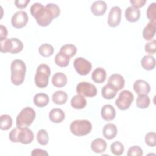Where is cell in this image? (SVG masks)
I'll use <instances>...</instances> for the list:
<instances>
[{
	"label": "cell",
	"instance_id": "cell-1",
	"mask_svg": "<svg viewBox=\"0 0 156 156\" xmlns=\"http://www.w3.org/2000/svg\"><path fill=\"white\" fill-rule=\"evenodd\" d=\"M30 13L37 21L39 26L46 27L50 24L53 19L54 15L51 11L46 7L43 6L41 3L36 2L30 7Z\"/></svg>",
	"mask_w": 156,
	"mask_h": 156
},
{
	"label": "cell",
	"instance_id": "cell-2",
	"mask_svg": "<svg viewBox=\"0 0 156 156\" xmlns=\"http://www.w3.org/2000/svg\"><path fill=\"white\" fill-rule=\"evenodd\" d=\"M32 131L27 127H16L10 131L9 135V140L13 143H21L27 144L31 143L34 140Z\"/></svg>",
	"mask_w": 156,
	"mask_h": 156
},
{
	"label": "cell",
	"instance_id": "cell-3",
	"mask_svg": "<svg viewBox=\"0 0 156 156\" xmlns=\"http://www.w3.org/2000/svg\"><path fill=\"white\" fill-rule=\"evenodd\" d=\"M11 81L15 85H20L24 80L26 67L24 62L20 59L14 60L10 66Z\"/></svg>",
	"mask_w": 156,
	"mask_h": 156
},
{
	"label": "cell",
	"instance_id": "cell-4",
	"mask_svg": "<svg viewBox=\"0 0 156 156\" xmlns=\"http://www.w3.org/2000/svg\"><path fill=\"white\" fill-rule=\"evenodd\" d=\"M35 118V110L29 107H24L21 110L16 117V127L21 128L27 127L32 123Z\"/></svg>",
	"mask_w": 156,
	"mask_h": 156
},
{
	"label": "cell",
	"instance_id": "cell-5",
	"mask_svg": "<svg viewBox=\"0 0 156 156\" xmlns=\"http://www.w3.org/2000/svg\"><path fill=\"white\" fill-rule=\"evenodd\" d=\"M51 75L49 66L46 64H40L37 69L35 76V85L40 88H45L48 86L49 77Z\"/></svg>",
	"mask_w": 156,
	"mask_h": 156
},
{
	"label": "cell",
	"instance_id": "cell-6",
	"mask_svg": "<svg viewBox=\"0 0 156 156\" xmlns=\"http://www.w3.org/2000/svg\"><path fill=\"white\" fill-rule=\"evenodd\" d=\"M91 123L86 119H79L73 121L70 124V130L76 136L86 135L91 132Z\"/></svg>",
	"mask_w": 156,
	"mask_h": 156
},
{
	"label": "cell",
	"instance_id": "cell-7",
	"mask_svg": "<svg viewBox=\"0 0 156 156\" xmlns=\"http://www.w3.org/2000/svg\"><path fill=\"white\" fill-rule=\"evenodd\" d=\"M133 99L134 96L132 92L129 90H123L116 99L115 104L119 109L125 110L130 107Z\"/></svg>",
	"mask_w": 156,
	"mask_h": 156
},
{
	"label": "cell",
	"instance_id": "cell-8",
	"mask_svg": "<svg viewBox=\"0 0 156 156\" xmlns=\"http://www.w3.org/2000/svg\"><path fill=\"white\" fill-rule=\"evenodd\" d=\"M74 67L76 72L81 75L85 76L91 70V63L83 57H77L74 60Z\"/></svg>",
	"mask_w": 156,
	"mask_h": 156
},
{
	"label": "cell",
	"instance_id": "cell-9",
	"mask_svg": "<svg viewBox=\"0 0 156 156\" xmlns=\"http://www.w3.org/2000/svg\"><path fill=\"white\" fill-rule=\"evenodd\" d=\"M76 91L78 94L87 97H93L97 94L96 87L92 83L87 82H81L76 86Z\"/></svg>",
	"mask_w": 156,
	"mask_h": 156
},
{
	"label": "cell",
	"instance_id": "cell-10",
	"mask_svg": "<svg viewBox=\"0 0 156 156\" xmlns=\"http://www.w3.org/2000/svg\"><path fill=\"white\" fill-rule=\"evenodd\" d=\"M28 20V15L26 12L23 10L18 11L12 17L11 23L15 28L20 29L27 24Z\"/></svg>",
	"mask_w": 156,
	"mask_h": 156
},
{
	"label": "cell",
	"instance_id": "cell-11",
	"mask_svg": "<svg viewBox=\"0 0 156 156\" xmlns=\"http://www.w3.org/2000/svg\"><path fill=\"white\" fill-rule=\"evenodd\" d=\"M121 19V9L118 6H114L111 8L108 16V24L109 26L115 27L118 26Z\"/></svg>",
	"mask_w": 156,
	"mask_h": 156
},
{
	"label": "cell",
	"instance_id": "cell-12",
	"mask_svg": "<svg viewBox=\"0 0 156 156\" xmlns=\"http://www.w3.org/2000/svg\"><path fill=\"white\" fill-rule=\"evenodd\" d=\"M124 83L125 80L124 77L119 74H113L108 79V84H109L116 91L123 88Z\"/></svg>",
	"mask_w": 156,
	"mask_h": 156
},
{
	"label": "cell",
	"instance_id": "cell-13",
	"mask_svg": "<svg viewBox=\"0 0 156 156\" xmlns=\"http://www.w3.org/2000/svg\"><path fill=\"white\" fill-rule=\"evenodd\" d=\"M133 89L138 95L147 94L151 90V87L146 81L139 79L134 82Z\"/></svg>",
	"mask_w": 156,
	"mask_h": 156
},
{
	"label": "cell",
	"instance_id": "cell-14",
	"mask_svg": "<svg viewBox=\"0 0 156 156\" xmlns=\"http://www.w3.org/2000/svg\"><path fill=\"white\" fill-rule=\"evenodd\" d=\"M107 6L104 1H96L91 4V11L95 16L103 15L106 12Z\"/></svg>",
	"mask_w": 156,
	"mask_h": 156
},
{
	"label": "cell",
	"instance_id": "cell-15",
	"mask_svg": "<svg viewBox=\"0 0 156 156\" xmlns=\"http://www.w3.org/2000/svg\"><path fill=\"white\" fill-rule=\"evenodd\" d=\"M125 17L129 22H136L138 21L140 17V10L133 6L128 7L125 10Z\"/></svg>",
	"mask_w": 156,
	"mask_h": 156
},
{
	"label": "cell",
	"instance_id": "cell-16",
	"mask_svg": "<svg viewBox=\"0 0 156 156\" xmlns=\"http://www.w3.org/2000/svg\"><path fill=\"white\" fill-rule=\"evenodd\" d=\"M101 114L103 119L105 121H110L115 118L116 115V111L112 105L110 104H106L102 107Z\"/></svg>",
	"mask_w": 156,
	"mask_h": 156
},
{
	"label": "cell",
	"instance_id": "cell-17",
	"mask_svg": "<svg viewBox=\"0 0 156 156\" xmlns=\"http://www.w3.org/2000/svg\"><path fill=\"white\" fill-rule=\"evenodd\" d=\"M118 130L116 126L112 123L106 124L102 129V133L104 136L108 140L114 138L117 135Z\"/></svg>",
	"mask_w": 156,
	"mask_h": 156
},
{
	"label": "cell",
	"instance_id": "cell-18",
	"mask_svg": "<svg viewBox=\"0 0 156 156\" xmlns=\"http://www.w3.org/2000/svg\"><path fill=\"white\" fill-rule=\"evenodd\" d=\"M156 22L150 21L143 29V37L146 40H151L155 34Z\"/></svg>",
	"mask_w": 156,
	"mask_h": 156
},
{
	"label": "cell",
	"instance_id": "cell-19",
	"mask_svg": "<svg viewBox=\"0 0 156 156\" xmlns=\"http://www.w3.org/2000/svg\"><path fill=\"white\" fill-rule=\"evenodd\" d=\"M50 120L54 123H60L62 122L65 117L63 111L58 108H52L49 114Z\"/></svg>",
	"mask_w": 156,
	"mask_h": 156
},
{
	"label": "cell",
	"instance_id": "cell-20",
	"mask_svg": "<svg viewBox=\"0 0 156 156\" xmlns=\"http://www.w3.org/2000/svg\"><path fill=\"white\" fill-rule=\"evenodd\" d=\"M107 148V143L104 140L101 138L94 139L91 143V149L95 153L104 152Z\"/></svg>",
	"mask_w": 156,
	"mask_h": 156
},
{
	"label": "cell",
	"instance_id": "cell-21",
	"mask_svg": "<svg viewBox=\"0 0 156 156\" xmlns=\"http://www.w3.org/2000/svg\"><path fill=\"white\" fill-rule=\"evenodd\" d=\"M52 83L55 87H63L66 85L67 83V77L66 75L63 73H56L53 75L52 77Z\"/></svg>",
	"mask_w": 156,
	"mask_h": 156
},
{
	"label": "cell",
	"instance_id": "cell-22",
	"mask_svg": "<svg viewBox=\"0 0 156 156\" xmlns=\"http://www.w3.org/2000/svg\"><path fill=\"white\" fill-rule=\"evenodd\" d=\"M107 77V73L105 70L102 68H97L92 73L91 78L93 80L98 83H103Z\"/></svg>",
	"mask_w": 156,
	"mask_h": 156
},
{
	"label": "cell",
	"instance_id": "cell-23",
	"mask_svg": "<svg viewBox=\"0 0 156 156\" xmlns=\"http://www.w3.org/2000/svg\"><path fill=\"white\" fill-rule=\"evenodd\" d=\"M71 105L75 109H82L86 106L87 101L83 96L77 94L71 98Z\"/></svg>",
	"mask_w": 156,
	"mask_h": 156
},
{
	"label": "cell",
	"instance_id": "cell-24",
	"mask_svg": "<svg viewBox=\"0 0 156 156\" xmlns=\"http://www.w3.org/2000/svg\"><path fill=\"white\" fill-rule=\"evenodd\" d=\"M33 101L36 106L38 107H44L49 103V98L48 94L44 93H39L34 96Z\"/></svg>",
	"mask_w": 156,
	"mask_h": 156
},
{
	"label": "cell",
	"instance_id": "cell-25",
	"mask_svg": "<svg viewBox=\"0 0 156 156\" xmlns=\"http://www.w3.org/2000/svg\"><path fill=\"white\" fill-rule=\"evenodd\" d=\"M141 66L146 70H152L155 66V59L151 55H145L141 58Z\"/></svg>",
	"mask_w": 156,
	"mask_h": 156
},
{
	"label": "cell",
	"instance_id": "cell-26",
	"mask_svg": "<svg viewBox=\"0 0 156 156\" xmlns=\"http://www.w3.org/2000/svg\"><path fill=\"white\" fill-rule=\"evenodd\" d=\"M52 101L58 105H62L66 103L68 99V94L63 91H57L52 94Z\"/></svg>",
	"mask_w": 156,
	"mask_h": 156
},
{
	"label": "cell",
	"instance_id": "cell-27",
	"mask_svg": "<svg viewBox=\"0 0 156 156\" xmlns=\"http://www.w3.org/2000/svg\"><path fill=\"white\" fill-rule=\"evenodd\" d=\"M101 93L102 96L104 99H112L115 97L117 91L107 83L102 87Z\"/></svg>",
	"mask_w": 156,
	"mask_h": 156
},
{
	"label": "cell",
	"instance_id": "cell-28",
	"mask_svg": "<svg viewBox=\"0 0 156 156\" xmlns=\"http://www.w3.org/2000/svg\"><path fill=\"white\" fill-rule=\"evenodd\" d=\"M70 58L66 55L61 52H58L55 56V63L60 67H66L69 63Z\"/></svg>",
	"mask_w": 156,
	"mask_h": 156
},
{
	"label": "cell",
	"instance_id": "cell-29",
	"mask_svg": "<svg viewBox=\"0 0 156 156\" xmlns=\"http://www.w3.org/2000/svg\"><path fill=\"white\" fill-rule=\"evenodd\" d=\"M12 119L11 116L7 114L2 115L0 117V128L2 130L9 129L12 126Z\"/></svg>",
	"mask_w": 156,
	"mask_h": 156
},
{
	"label": "cell",
	"instance_id": "cell-30",
	"mask_svg": "<svg viewBox=\"0 0 156 156\" xmlns=\"http://www.w3.org/2000/svg\"><path fill=\"white\" fill-rule=\"evenodd\" d=\"M54 49L52 45L48 43L41 44L38 48V52L41 55L44 57H48L51 56L54 53Z\"/></svg>",
	"mask_w": 156,
	"mask_h": 156
},
{
	"label": "cell",
	"instance_id": "cell-31",
	"mask_svg": "<svg viewBox=\"0 0 156 156\" xmlns=\"http://www.w3.org/2000/svg\"><path fill=\"white\" fill-rule=\"evenodd\" d=\"M77 52V48L75 45L73 44H66L61 47L60 52L64 54L69 58L74 56Z\"/></svg>",
	"mask_w": 156,
	"mask_h": 156
},
{
	"label": "cell",
	"instance_id": "cell-32",
	"mask_svg": "<svg viewBox=\"0 0 156 156\" xmlns=\"http://www.w3.org/2000/svg\"><path fill=\"white\" fill-rule=\"evenodd\" d=\"M136 106L139 108H146L150 104V99L147 94H140L136 100Z\"/></svg>",
	"mask_w": 156,
	"mask_h": 156
},
{
	"label": "cell",
	"instance_id": "cell-33",
	"mask_svg": "<svg viewBox=\"0 0 156 156\" xmlns=\"http://www.w3.org/2000/svg\"><path fill=\"white\" fill-rule=\"evenodd\" d=\"M0 51L1 52L11 53L13 49V43L11 38H5L2 40H0Z\"/></svg>",
	"mask_w": 156,
	"mask_h": 156
},
{
	"label": "cell",
	"instance_id": "cell-34",
	"mask_svg": "<svg viewBox=\"0 0 156 156\" xmlns=\"http://www.w3.org/2000/svg\"><path fill=\"white\" fill-rule=\"evenodd\" d=\"M37 140L41 145H46L49 141V136L47 131L45 129H40L37 134Z\"/></svg>",
	"mask_w": 156,
	"mask_h": 156
},
{
	"label": "cell",
	"instance_id": "cell-35",
	"mask_svg": "<svg viewBox=\"0 0 156 156\" xmlns=\"http://www.w3.org/2000/svg\"><path fill=\"white\" fill-rule=\"evenodd\" d=\"M110 150L112 153L115 155H121L123 154L124 147L123 144L119 141H115L110 145Z\"/></svg>",
	"mask_w": 156,
	"mask_h": 156
},
{
	"label": "cell",
	"instance_id": "cell-36",
	"mask_svg": "<svg viewBox=\"0 0 156 156\" xmlns=\"http://www.w3.org/2000/svg\"><path fill=\"white\" fill-rule=\"evenodd\" d=\"M146 15L147 18L151 22H156V3L153 2L151 3L146 12Z\"/></svg>",
	"mask_w": 156,
	"mask_h": 156
},
{
	"label": "cell",
	"instance_id": "cell-37",
	"mask_svg": "<svg viewBox=\"0 0 156 156\" xmlns=\"http://www.w3.org/2000/svg\"><path fill=\"white\" fill-rule=\"evenodd\" d=\"M11 40L13 43V49L11 54H17L21 52L24 46L22 41L16 38H12Z\"/></svg>",
	"mask_w": 156,
	"mask_h": 156
},
{
	"label": "cell",
	"instance_id": "cell-38",
	"mask_svg": "<svg viewBox=\"0 0 156 156\" xmlns=\"http://www.w3.org/2000/svg\"><path fill=\"white\" fill-rule=\"evenodd\" d=\"M145 143L150 147H154L156 145V135L155 132H149L145 136Z\"/></svg>",
	"mask_w": 156,
	"mask_h": 156
},
{
	"label": "cell",
	"instance_id": "cell-39",
	"mask_svg": "<svg viewBox=\"0 0 156 156\" xmlns=\"http://www.w3.org/2000/svg\"><path fill=\"white\" fill-rule=\"evenodd\" d=\"M143 154L142 149L138 146H133L130 147L127 152L128 156H141Z\"/></svg>",
	"mask_w": 156,
	"mask_h": 156
},
{
	"label": "cell",
	"instance_id": "cell-40",
	"mask_svg": "<svg viewBox=\"0 0 156 156\" xmlns=\"http://www.w3.org/2000/svg\"><path fill=\"white\" fill-rule=\"evenodd\" d=\"M144 50L146 52L150 54H154L156 52V41L152 40L149 42H147L144 46Z\"/></svg>",
	"mask_w": 156,
	"mask_h": 156
},
{
	"label": "cell",
	"instance_id": "cell-41",
	"mask_svg": "<svg viewBox=\"0 0 156 156\" xmlns=\"http://www.w3.org/2000/svg\"><path fill=\"white\" fill-rule=\"evenodd\" d=\"M52 12V13L54 15V18L58 17L60 15V7L55 4H53V3H49L47 4L46 5Z\"/></svg>",
	"mask_w": 156,
	"mask_h": 156
},
{
	"label": "cell",
	"instance_id": "cell-42",
	"mask_svg": "<svg viewBox=\"0 0 156 156\" xmlns=\"http://www.w3.org/2000/svg\"><path fill=\"white\" fill-rule=\"evenodd\" d=\"M31 155L32 156H48V154L45 150L41 149H35L32 151Z\"/></svg>",
	"mask_w": 156,
	"mask_h": 156
},
{
	"label": "cell",
	"instance_id": "cell-43",
	"mask_svg": "<svg viewBox=\"0 0 156 156\" xmlns=\"http://www.w3.org/2000/svg\"><path fill=\"white\" fill-rule=\"evenodd\" d=\"M30 0H16L15 1V5L19 9H23L27 7Z\"/></svg>",
	"mask_w": 156,
	"mask_h": 156
},
{
	"label": "cell",
	"instance_id": "cell-44",
	"mask_svg": "<svg viewBox=\"0 0 156 156\" xmlns=\"http://www.w3.org/2000/svg\"><path fill=\"white\" fill-rule=\"evenodd\" d=\"M130 2L132 4V6L135 8H140L143 7L146 2V0H130Z\"/></svg>",
	"mask_w": 156,
	"mask_h": 156
},
{
	"label": "cell",
	"instance_id": "cell-45",
	"mask_svg": "<svg viewBox=\"0 0 156 156\" xmlns=\"http://www.w3.org/2000/svg\"><path fill=\"white\" fill-rule=\"evenodd\" d=\"M7 30L6 27L3 25L0 26V40H4L7 38Z\"/></svg>",
	"mask_w": 156,
	"mask_h": 156
}]
</instances>
